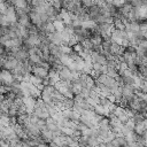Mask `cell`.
Here are the masks:
<instances>
[{
    "label": "cell",
    "instance_id": "1",
    "mask_svg": "<svg viewBox=\"0 0 147 147\" xmlns=\"http://www.w3.org/2000/svg\"><path fill=\"white\" fill-rule=\"evenodd\" d=\"M14 80H15V78H14V75H13L11 71L6 70V69L0 70V84L1 85H5V86L9 87L10 84Z\"/></svg>",
    "mask_w": 147,
    "mask_h": 147
},
{
    "label": "cell",
    "instance_id": "2",
    "mask_svg": "<svg viewBox=\"0 0 147 147\" xmlns=\"http://www.w3.org/2000/svg\"><path fill=\"white\" fill-rule=\"evenodd\" d=\"M20 62H21V61L16 60L14 56L9 55V56H7V57L5 59L3 64H2V68H3V69H6V70H9V71H14V70H15V68L18 65V63H20Z\"/></svg>",
    "mask_w": 147,
    "mask_h": 147
},
{
    "label": "cell",
    "instance_id": "3",
    "mask_svg": "<svg viewBox=\"0 0 147 147\" xmlns=\"http://www.w3.org/2000/svg\"><path fill=\"white\" fill-rule=\"evenodd\" d=\"M59 76H60V80L65 82V83H70V82L74 80L72 71L68 67H65V65H63L62 69L59 71Z\"/></svg>",
    "mask_w": 147,
    "mask_h": 147
},
{
    "label": "cell",
    "instance_id": "4",
    "mask_svg": "<svg viewBox=\"0 0 147 147\" xmlns=\"http://www.w3.org/2000/svg\"><path fill=\"white\" fill-rule=\"evenodd\" d=\"M31 74L34 75L36 77L41 78V79L44 80V79H46L47 76H48V69H46V68H44V67H40V65H32Z\"/></svg>",
    "mask_w": 147,
    "mask_h": 147
},
{
    "label": "cell",
    "instance_id": "5",
    "mask_svg": "<svg viewBox=\"0 0 147 147\" xmlns=\"http://www.w3.org/2000/svg\"><path fill=\"white\" fill-rule=\"evenodd\" d=\"M3 15L8 18V21L10 22V23H15V22H17V17H16V10H15V7L14 6H7V8H6V10H5V13H3Z\"/></svg>",
    "mask_w": 147,
    "mask_h": 147
},
{
    "label": "cell",
    "instance_id": "6",
    "mask_svg": "<svg viewBox=\"0 0 147 147\" xmlns=\"http://www.w3.org/2000/svg\"><path fill=\"white\" fill-rule=\"evenodd\" d=\"M22 101H23V103H24V106L26 108L28 114H31L33 111V109H34V106H36V99H33L32 96L29 95V96H23Z\"/></svg>",
    "mask_w": 147,
    "mask_h": 147
},
{
    "label": "cell",
    "instance_id": "7",
    "mask_svg": "<svg viewBox=\"0 0 147 147\" xmlns=\"http://www.w3.org/2000/svg\"><path fill=\"white\" fill-rule=\"evenodd\" d=\"M29 18H30L31 24H33V25H36V26H40V25L42 24L41 18H40V14H39L38 11L33 10V9H31V10L29 11Z\"/></svg>",
    "mask_w": 147,
    "mask_h": 147
},
{
    "label": "cell",
    "instance_id": "8",
    "mask_svg": "<svg viewBox=\"0 0 147 147\" xmlns=\"http://www.w3.org/2000/svg\"><path fill=\"white\" fill-rule=\"evenodd\" d=\"M47 79H48V84L49 85H55V83H57L60 80V76H59V72L53 70V69H49L48 70V76H47Z\"/></svg>",
    "mask_w": 147,
    "mask_h": 147
},
{
    "label": "cell",
    "instance_id": "9",
    "mask_svg": "<svg viewBox=\"0 0 147 147\" xmlns=\"http://www.w3.org/2000/svg\"><path fill=\"white\" fill-rule=\"evenodd\" d=\"M47 37H48V40H49L52 44H55V45H62V37H61V32L54 31L53 33H49Z\"/></svg>",
    "mask_w": 147,
    "mask_h": 147
},
{
    "label": "cell",
    "instance_id": "10",
    "mask_svg": "<svg viewBox=\"0 0 147 147\" xmlns=\"http://www.w3.org/2000/svg\"><path fill=\"white\" fill-rule=\"evenodd\" d=\"M123 52H124V47L122 45L111 42V45H110V54L116 55V56H119V55H122Z\"/></svg>",
    "mask_w": 147,
    "mask_h": 147
},
{
    "label": "cell",
    "instance_id": "11",
    "mask_svg": "<svg viewBox=\"0 0 147 147\" xmlns=\"http://www.w3.org/2000/svg\"><path fill=\"white\" fill-rule=\"evenodd\" d=\"M48 48H49V54L51 55H55L56 57H59L62 53H61V45H55V44H49L48 45Z\"/></svg>",
    "mask_w": 147,
    "mask_h": 147
},
{
    "label": "cell",
    "instance_id": "12",
    "mask_svg": "<svg viewBox=\"0 0 147 147\" xmlns=\"http://www.w3.org/2000/svg\"><path fill=\"white\" fill-rule=\"evenodd\" d=\"M113 25H114V29H118V30L125 29V25H124L122 18H119V17H113Z\"/></svg>",
    "mask_w": 147,
    "mask_h": 147
},
{
    "label": "cell",
    "instance_id": "13",
    "mask_svg": "<svg viewBox=\"0 0 147 147\" xmlns=\"http://www.w3.org/2000/svg\"><path fill=\"white\" fill-rule=\"evenodd\" d=\"M82 26L85 28V29H88V30L93 31V30L98 26V24H96L93 20H87V21H85V22H82Z\"/></svg>",
    "mask_w": 147,
    "mask_h": 147
},
{
    "label": "cell",
    "instance_id": "14",
    "mask_svg": "<svg viewBox=\"0 0 147 147\" xmlns=\"http://www.w3.org/2000/svg\"><path fill=\"white\" fill-rule=\"evenodd\" d=\"M53 25L55 28V31H57V32H62L64 30V28H65V24L61 20H57V18L53 21Z\"/></svg>",
    "mask_w": 147,
    "mask_h": 147
},
{
    "label": "cell",
    "instance_id": "15",
    "mask_svg": "<svg viewBox=\"0 0 147 147\" xmlns=\"http://www.w3.org/2000/svg\"><path fill=\"white\" fill-rule=\"evenodd\" d=\"M145 126H144V124H142V122L141 123H137L136 125H134V129H133V132L136 133V134H139V136H142L144 134V132H145Z\"/></svg>",
    "mask_w": 147,
    "mask_h": 147
},
{
    "label": "cell",
    "instance_id": "16",
    "mask_svg": "<svg viewBox=\"0 0 147 147\" xmlns=\"http://www.w3.org/2000/svg\"><path fill=\"white\" fill-rule=\"evenodd\" d=\"M14 7H15V8H30V9H31V7H30L28 0H16Z\"/></svg>",
    "mask_w": 147,
    "mask_h": 147
},
{
    "label": "cell",
    "instance_id": "17",
    "mask_svg": "<svg viewBox=\"0 0 147 147\" xmlns=\"http://www.w3.org/2000/svg\"><path fill=\"white\" fill-rule=\"evenodd\" d=\"M107 76H109V77H113V78H115L117 75H118V71H117V69L115 68V67H108L107 65V69H106V72H105Z\"/></svg>",
    "mask_w": 147,
    "mask_h": 147
},
{
    "label": "cell",
    "instance_id": "18",
    "mask_svg": "<svg viewBox=\"0 0 147 147\" xmlns=\"http://www.w3.org/2000/svg\"><path fill=\"white\" fill-rule=\"evenodd\" d=\"M132 119H133V122L137 124V123H141V122L145 119V117H144L142 113H140V111H136L134 115H133V117H132Z\"/></svg>",
    "mask_w": 147,
    "mask_h": 147
},
{
    "label": "cell",
    "instance_id": "19",
    "mask_svg": "<svg viewBox=\"0 0 147 147\" xmlns=\"http://www.w3.org/2000/svg\"><path fill=\"white\" fill-rule=\"evenodd\" d=\"M79 1H80L82 6L85 7V8H90V7L94 6V5H96L95 3V0H79Z\"/></svg>",
    "mask_w": 147,
    "mask_h": 147
},
{
    "label": "cell",
    "instance_id": "20",
    "mask_svg": "<svg viewBox=\"0 0 147 147\" xmlns=\"http://www.w3.org/2000/svg\"><path fill=\"white\" fill-rule=\"evenodd\" d=\"M72 52V47L68 45H61V53L62 54H70Z\"/></svg>",
    "mask_w": 147,
    "mask_h": 147
},
{
    "label": "cell",
    "instance_id": "21",
    "mask_svg": "<svg viewBox=\"0 0 147 147\" xmlns=\"http://www.w3.org/2000/svg\"><path fill=\"white\" fill-rule=\"evenodd\" d=\"M124 125H125V126H126V127H127L129 130H132V131H133V129H134V125H136V123L133 122V119H132V118H129V119H127V121H126V122L124 123Z\"/></svg>",
    "mask_w": 147,
    "mask_h": 147
},
{
    "label": "cell",
    "instance_id": "22",
    "mask_svg": "<svg viewBox=\"0 0 147 147\" xmlns=\"http://www.w3.org/2000/svg\"><path fill=\"white\" fill-rule=\"evenodd\" d=\"M0 2H5V0H0Z\"/></svg>",
    "mask_w": 147,
    "mask_h": 147
}]
</instances>
